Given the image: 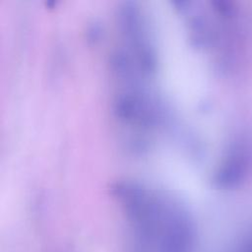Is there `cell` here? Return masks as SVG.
Returning <instances> with one entry per match:
<instances>
[{
  "label": "cell",
  "mask_w": 252,
  "mask_h": 252,
  "mask_svg": "<svg viewBox=\"0 0 252 252\" xmlns=\"http://www.w3.org/2000/svg\"><path fill=\"white\" fill-rule=\"evenodd\" d=\"M231 252H252V233L243 237L235 244Z\"/></svg>",
  "instance_id": "obj_1"
}]
</instances>
